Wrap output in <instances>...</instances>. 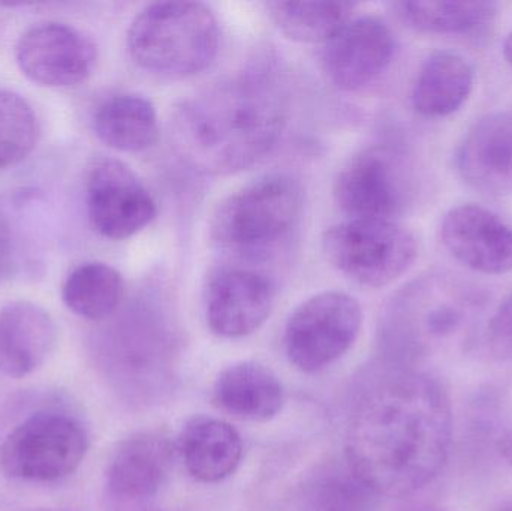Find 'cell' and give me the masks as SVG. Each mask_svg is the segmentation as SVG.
<instances>
[{"instance_id": "obj_1", "label": "cell", "mask_w": 512, "mask_h": 511, "mask_svg": "<svg viewBox=\"0 0 512 511\" xmlns=\"http://www.w3.org/2000/svg\"><path fill=\"white\" fill-rule=\"evenodd\" d=\"M451 443L453 410L444 386L414 366L390 363L352 405L346 465L378 497H408L439 476Z\"/></svg>"}, {"instance_id": "obj_2", "label": "cell", "mask_w": 512, "mask_h": 511, "mask_svg": "<svg viewBox=\"0 0 512 511\" xmlns=\"http://www.w3.org/2000/svg\"><path fill=\"white\" fill-rule=\"evenodd\" d=\"M286 119V96L273 72L249 69L183 101L171 119V138L195 170L231 174L265 158Z\"/></svg>"}, {"instance_id": "obj_3", "label": "cell", "mask_w": 512, "mask_h": 511, "mask_svg": "<svg viewBox=\"0 0 512 511\" xmlns=\"http://www.w3.org/2000/svg\"><path fill=\"white\" fill-rule=\"evenodd\" d=\"M483 308L481 291L456 275H421L385 306L381 345L388 362L412 368L417 360L465 341Z\"/></svg>"}, {"instance_id": "obj_4", "label": "cell", "mask_w": 512, "mask_h": 511, "mask_svg": "<svg viewBox=\"0 0 512 511\" xmlns=\"http://www.w3.org/2000/svg\"><path fill=\"white\" fill-rule=\"evenodd\" d=\"M221 30L200 2H158L138 12L129 26L128 51L144 71L186 78L206 71L219 51Z\"/></svg>"}, {"instance_id": "obj_5", "label": "cell", "mask_w": 512, "mask_h": 511, "mask_svg": "<svg viewBox=\"0 0 512 511\" xmlns=\"http://www.w3.org/2000/svg\"><path fill=\"white\" fill-rule=\"evenodd\" d=\"M301 212L300 183L288 174H268L219 204L210 222L212 239L222 251L256 260L291 237Z\"/></svg>"}, {"instance_id": "obj_6", "label": "cell", "mask_w": 512, "mask_h": 511, "mask_svg": "<svg viewBox=\"0 0 512 511\" xmlns=\"http://www.w3.org/2000/svg\"><path fill=\"white\" fill-rule=\"evenodd\" d=\"M334 269L364 287L381 288L405 275L418 254L411 231L394 221L349 219L322 237Z\"/></svg>"}, {"instance_id": "obj_7", "label": "cell", "mask_w": 512, "mask_h": 511, "mask_svg": "<svg viewBox=\"0 0 512 511\" xmlns=\"http://www.w3.org/2000/svg\"><path fill=\"white\" fill-rule=\"evenodd\" d=\"M86 452L87 435L78 420L42 411L6 435L0 446V470L9 479L57 482L80 467Z\"/></svg>"}, {"instance_id": "obj_8", "label": "cell", "mask_w": 512, "mask_h": 511, "mask_svg": "<svg viewBox=\"0 0 512 511\" xmlns=\"http://www.w3.org/2000/svg\"><path fill=\"white\" fill-rule=\"evenodd\" d=\"M363 323L355 297L324 291L301 303L285 327L283 347L291 365L306 374L322 371L354 344Z\"/></svg>"}, {"instance_id": "obj_9", "label": "cell", "mask_w": 512, "mask_h": 511, "mask_svg": "<svg viewBox=\"0 0 512 511\" xmlns=\"http://www.w3.org/2000/svg\"><path fill=\"white\" fill-rule=\"evenodd\" d=\"M176 335L159 311H135L119 327L113 368L141 402H159L176 377Z\"/></svg>"}, {"instance_id": "obj_10", "label": "cell", "mask_w": 512, "mask_h": 511, "mask_svg": "<svg viewBox=\"0 0 512 511\" xmlns=\"http://www.w3.org/2000/svg\"><path fill=\"white\" fill-rule=\"evenodd\" d=\"M15 60L32 83L66 89L84 83L92 75L98 50L83 30L47 21L30 27L18 38Z\"/></svg>"}, {"instance_id": "obj_11", "label": "cell", "mask_w": 512, "mask_h": 511, "mask_svg": "<svg viewBox=\"0 0 512 511\" xmlns=\"http://www.w3.org/2000/svg\"><path fill=\"white\" fill-rule=\"evenodd\" d=\"M334 198L351 219L394 221L408 206L411 180L387 150H364L337 174Z\"/></svg>"}, {"instance_id": "obj_12", "label": "cell", "mask_w": 512, "mask_h": 511, "mask_svg": "<svg viewBox=\"0 0 512 511\" xmlns=\"http://www.w3.org/2000/svg\"><path fill=\"white\" fill-rule=\"evenodd\" d=\"M87 213L90 224L101 236L123 240L153 221L156 203L125 162L98 158L90 165L87 176Z\"/></svg>"}, {"instance_id": "obj_13", "label": "cell", "mask_w": 512, "mask_h": 511, "mask_svg": "<svg viewBox=\"0 0 512 511\" xmlns=\"http://www.w3.org/2000/svg\"><path fill=\"white\" fill-rule=\"evenodd\" d=\"M274 287L248 267H221L209 278L204 296L210 330L222 338H245L270 317Z\"/></svg>"}, {"instance_id": "obj_14", "label": "cell", "mask_w": 512, "mask_h": 511, "mask_svg": "<svg viewBox=\"0 0 512 511\" xmlns=\"http://www.w3.org/2000/svg\"><path fill=\"white\" fill-rule=\"evenodd\" d=\"M396 42L390 27L376 17H352L325 42L322 65L337 89H363L375 81L393 60Z\"/></svg>"}, {"instance_id": "obj_15", "label": "cell", "mask_w": 512, "mask_h": 511, "mask_svg": "<svg viewBox=\"0 0 512 511\" xmlns=\"http://www.w3.org/2000/svg\"><path fill=\"white\" fill-rule=\"evenodd\" d=\"M441 239L454 260L474 272H512V227L486 207H453L442 221Z\"/></svg>"}, {"instance_id": "obj_16", "label": "cell", "mask_w": 512, "mask_h": 511, "mask_svg": "<svg viewBox=\"0 0 512 511\" xmlns=\"http://www.w3.org/2000/svg\"><path fill=\"white\" fill-rule=\"evenodd\" d=\"M457 171L471 188L512 195V108L478 120L456 153Z\"/></svg>"}, {"instance_id": "obj_17", "label": "cell", "mask_w": 512, "mask_h": 511, "mask_svg": "<svg viewBox=\"0 0 512 511\" xmlns=\"http://www.w3.org/2000/svg\"><path fill=\"white\" fill-rule=\"evenodd\" d=\"M56 342V323L41 306L17 300L0 308V374H33L47 362Z\"/></svg>"}, {"instance_id": "obj_18", "label": "cell", "mask_w": 512, "mask_h": 511, "mask_svg": "<svg viewBox=\"0 0 512 511\" xmlns=\"http://www.w3.org/2000/svg\"><path fill=\"white\" fill-rule=\"evenodd\" d=\"M174 447L158 434L126 438L111 455L107 467V497L156 498L173 467Z\"/></svg>"}, {"instance_id": "obj_19", "label": "cell", "mask_w": 512, "mask_h": 511, "mask_svg": "<svg viewBox=\"0 0 512 511\" xmlns=\"http://www.w3.org/2000/svg\"><path fill=\"white\" fill-rule=\"evenodd\" d=\"M177 452L192 479L219 483L236 473L243 458V440L231 423L216 417L189 420L180 434Z\"/></svg>"}, {"instance_id": "obj_20", "label": "cell", "mask_w": 512, "mask_h": 511, "mask_svg": "<svg viewBox=\"0 0 512 511\" xmlns=\"http://www.w3.org/2000/svg\"><path fill=\"white\" fill-rule=\"evenodd\" d=\"M213 405L222 413L246 422H268L282 410L283 387L261 363L239 362L216 378Z\"/></svg>"}, {"instance_id": "obj_21", "label": "cell", "mask_w": 512, "mask_h": 511, "mask_svg": "<svg viewBox=\"0 0 512 511\" xmlns=\"http://www.w3.org/2000/svg\"><path fill=\"white\" fill-rule=\"evenodd\" d=\"M471 63L456 51H436L421 66L412 89V107L424 117L456 113L474 89Z\"/></svg>"}, {"instance_id": "obj_22", "label": "cell", "mask_w": 512, "mask_h": 511, "mask_svg": "<svg viewBox=\"0 0 512 511\" xmlns=\"http://www.w3.org/2000/svg\"><path fill=\"white\" fill-rule=\"evenodd\" d=\"M93 128L105 146L119 152H143L158 141L155 105L140 95H116L99 105Z\"/></svg>"}, {"instance_id": "obj_23", "label": "cell", "mask_w": 512, "mask_h": 511, "mask_svg": "<svg viewBox=\"0 0 512 511\" xmlns=\"http://www.w3.org/2000/svg\"><path fill=\"white\" fill-rule=\"evenodd\" d=\"M125 282L114 267L105 263H83L75 267L62 287V300L72 314L101 321L119 309Z\"/></svg>"}, {"instance_id": "obj_24", "label": "cell", "mask_w": 512, "mask_h": 511, "mask_svg": "<svg viewBox=\"0 0 512 511\" xmlns=\"http://www.w3.org/2000/svg\"><path fill=\"white\" fill-rule=\"evenodd\" d=\"M393 8L406 26L436 35L483 32L498 12L493 2H397Z\"/></svg>"}, {"instance_id": "obj_25", "label": "cell", "mask_w": 512, "mask_h": 511, "mask_svg": "<svg viewBox=\"0 0 512 511\" xmlns=\"http://www.w3.org/2000/svg\"><path fill=\"white\" fill-rule=\"evenodd\" d=\"M351 2H271L268 14L277 29L297 42H328L354 14Z\"/></svg>"}, {"instance_id": "obj_26", "label": "cell", "mask_w": 512, "mask_h": 511, "mask_svg": "<svg viewBox=\"0 0 512 511\" xmlns=\"http://www.w3.org/2000/svg\"><path fill=\"white\" fill-rule=\"evenodd\" d=\"M376 498L348 468L331 467L307 485L303 511H375Z\"/></svg>"}, {"instance_id": "obj_27", "label": "cell", "mask_w": 512, "mask_h": 511, "mask_svg": "<svg viewBox=\"0 0 512 511\" xmlns=\"http://www.w3.org/2000/svg\"><path fill=\"white\" fill-rule=\"evenodd\" d=\"M38 137V117L32 105L17 93L0 90V168L23 162Z\"/></svg>"}, {"instance_id": "obj_28", "label": "cell", "mask_w": 512, "mask_h": 511, "mask_svg": "<svg viewBox=\"0 0 512 511\" xmlns=\"http://www.w3.org/2000/svg\"><path fill=\"white\" fill-rule=\"evenodd\" d=\"M487 344L496 359L512 360V293L496 309L487 327Z\"/></svg>"}, {"instance_id": "obj_29", "label": "cell", "mask_w": 512, "mask_h": 511, "mask_svg": "<svg viewBox=\"0 0 512 511\" xmlns=\"http://www.w3.org/2000/svg\"><path fill=\"white\" fill-rule=\"evenodd\" d=\"M14 254V243H12L11 228L3 213L0 212V278L8 273Z\"/></svg>"}, {"instance_id": "obj_30", "label": "cell", "mask_w": 512, "mask_h": 511, "mask_svg": "<svg viewBox=\"0 0 512 511\" xmlns=\"http://www.w3.org/2000/svg\"><path fill=\"white\" fill-rule=\"evenodd\" d=\"M108 511H161L156 498L150 500H135V498L108 497Z\"/></svg>"}, {"instance_id": "obj_31", "label": "cell", "mask_w": 512, "mask_h": 511, "mask_svg": "<svg viewBox=\"0 0 512 511\" xmlns=\"http://www.w3.org/2000/svg\"><path fill=\"white\" fill-rule=\"evenodd\" d=\"M499 450H501V455L504 456L505 461L512 467V429L502 435L501 440H499Z\"/></svg>"}, {"instance_id": "obj_32", "label": "cell", "mask_w": 512, "mask_h": 511, "mask_svg": "<svg viewBox=\"0 0 512 511\" xmlns=\"http://www.w3.org/2000/svg\"><path fill=\"white\" fill-rule=\"evenodd\" d=\"M504 56L505 60L508 62V65H510L512 68V30L510 35L507 36V39H505Z\"/></svg>"}, {"instance_id": "obj_33", "label": "cell", "mask_w": 512, "mask_h": 511, "mask_svg": "<svg viewBox=\"0 0 512 511\" xmlns=\"http://www.w3.org/2000/svg\"><path fill=\"white\" fill-rule=\"evenodd\" d=\"M499 511H512V504H510V506L504 507V509Z\"/></svg>"}, {"instance_id": "obj_34", "label": "cell", "mask_w": 512, "mask_h": 511, "mask_svg": "<svg viewBox=\"0 0 512 511\" xmlns=\"http://www.w3.org/2000/svg\"><path fill=\"white\" fill-rule=\"evenodd\" d=\"M41 511H51V510H41Z\"/></svg>"}]
</instances>
